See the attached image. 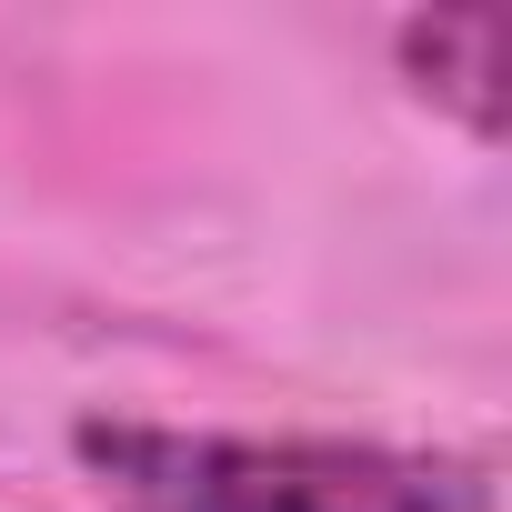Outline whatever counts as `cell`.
Returning <instances> with one entry per match:
<instances>
[{"mask_svg": "<svg viewBox=\"0 0 512 512\" xmlns=\"http://www.w3.org/2000/svg\"><path fill=\"white\" fill-rule=\"evenodd\" d=\"M81 472L121 512H492V482L452 452L322 442V432H181L91 412L71 422Z\"/></svg>", "mask_w": 512, "mask_h": 512, "instance_id": "obj_1", "label": "cell"}, {"mask_svg": "<svg viewBox=\"0 0 512 512\" xmlns=\"http://www.w3.org/2000/svg\"><path fill=\"white\" fill-rule=\"evenodd\" d=\"M402 71L422 101H442L482 151L512 131V21L492 11V0H462V11H412L392 31Z\"/></svg>", "mask_w": 512, "mask_h": 512, "instance_id": "obj_2", "label": "cell"}]
</instances>
